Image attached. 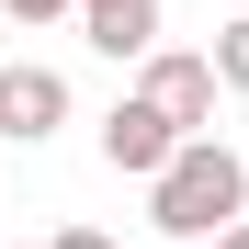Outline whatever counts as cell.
<instances>
[{"label":"cell","mask_w":249,"mask_h":249,"mask_svg":"<svg viewBox=\"0 0 249 249\" xmlns=\"http://www.w3.org/2000/svg\"><path fill=\"white\" fill-rule=\"evenodd\" d=\"M147 215H159V238H215L227 215H249V170H238V147L181 136V147L147 170Z\"/></svg>","instance_id":"obj_1"},{"label":"cell","mask_w":249,"mask_h":249,"mask_svg":"<svg viewBox=\"0 0 249 249\" xmlns=\"http://www.w3.org/2000/svg\"><path fill=\"white\" fill-rule=\"evenodd\" d=\"M57 124H68V79H57V68H34V57H12V68H0V136L46 147Z\"/></svg>","instance_id":"obj_2"},{"label":"cell","mask_w":249,"mask_h":249,"mask_svg":"<svg viewBox=\"0 0 249 249\" xmlns=\"http://www.w3.org/2000/svg\"><path fill=\"white\" fill-rule=\"evenodd\" d=\"M159 124H181V136H204V124H215V68L204 57H159L147 46V91H136Z\"/></svg>","instance_id":"obj_3"},{"label":"cell","mask_w":249,"mask_h":249,"mask_svg":"<svg viewBox=\"0 0 249 249\" xmlns=\"http://www.w3.org/2000/svg\"><path fill=\"white\" fill-rule=\"evenodd\" d=\"M170 147H181V124H159L147 102H113V113H102V159H113V170H136V181H147Z\"/></svg>","instance_id":"obj_4"},{"label":"cell","mask_w":249,"mask_h":249,"mask_svg":"<svg viewBox=\"0 0 249 249\" xmlns=\"http://www.w3.org/2000/svg\"><path fill=\"white\" fill-rule=\"evenodd\" d=\"M68 12H79V34L102 57H147L159 46V0H68Z\"/></svg>","instance_id":"obj_5"},{"label":"cell","mask_w":249,"mask_h":249,"mask_svg":"<svg viewBox=\"0 0 249 249\" xmlns=\"http://www.w3.org/2000/svg\"><path fill=\"white\" fill-rule=\"evenodd\" d=\"M204 68H215V91H249V12L215 34V57H204Z\"/></svg>","instance_id":"obj_6"},{"label":"cell","mask_w":249,"mask_h":249,"mask_svg":"<svg viewBox=\"0 0 249 249\" xmlns=\"http://www.w3.org/2000/svg\"><path fill=\"white\" fill-rule=\"evenodd\" d=\"M0 12H12V23H57L68 0H0Z\"/></svg>","instance_id":"obj_7"},{"label":"cell","mask_w":249,"mask_h":249,"mask_svg":"<svg viewBox=\"0 0 249 249\" xmlns=\"http://www.w3.org/2000/svg\"><path fill=\"white\" fill-rule=\"evenodd\" d=\"M57 249H113V238H102V227H68V238H57Z\"/></svg>","instance_id":"obj_8"},{"label":"cell","mask_w":249,"mask_h":249,"mask_svg":"<svg viewBox=\"0 0 249 249\" xmlns=\"http://www.w3.org/2000/svg\"><path fill=\"white\" fill-rule=\"evenodd\" d=\"M215 249H249V215H227V227H215Z\"/></svg>","instance_id":"obj_9"}]
</instances>
